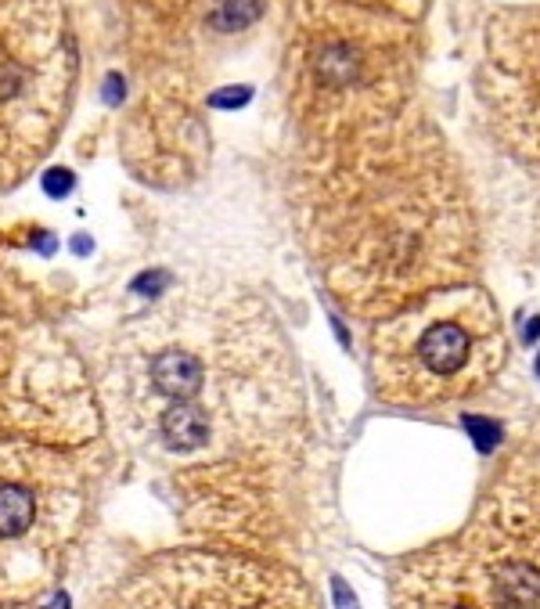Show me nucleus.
<instances>
[{
  "label": "nucleus",
  "mask_w": 540,
  "mask_h": 609,
  "mask_svg": "<svg viewBox=\"0 0 540 609\" xmlns=\"http://www.w3.org/2000/svg\"><path fill=\"white\" fill-rule=\"evenodd\" d=\"M155 4H173V0H155Z\"/></svg>",
  "instance_id": "9d476101"
},
{
  "label": "nucleus",
  "mask_w": 540,
  "mask_h": 609,
  "mask_svg": "<svg viewBox=\"0 0 540 609\" xmlns=\"http://www.w3.org/2000/svg\"><path fill=\"white\" fill-rule=\"evenodd\" d=\"M508 354L497 303L468 281L386 314L371 336V383L386 404L443 408L493 383Z\"/></svg>",
  "instance_id": "39448f33"
},
{
  "label": "nucleus",
  "mask_w": 540,
  "mask_h": 609,
  "mask_svg": "<svg viewBox=\"0 0 540 609\" xmlns=\"http://www.w3.org/2000/svg\"><path fill=\"white\" fill-rule=\"evenodd\" d=\"M393 598L411 605H540V437L504 465L461 534L396 569Z\"/></svg>",
  "instance_id": "20e7f679"
},
{
  "label": "nucleus",
  "mask_w": 540,
  "mask_h": 609,
  "mask_svg": "<svg viewBox=\"0 0 540 609\" xmlns=\"http://www.w3.org/2000/svg\"><path fill=\"white\" fill-rule=\"evenodd\" d=\"M94 469L80 447L0 437V602H37L91 523Z\"/></svg>",
  "instance_id": "423d86ee"
},
{
  "label": "nucleus",
  "mask_w": 540,
  "mask_h": 609,
  "mask_svg": "<svg viewBox=\"0 0 540 609\" xmlns=\"http://www.w3.org/2000/svg\"><path fill=\"white\" fill-rule=\"evenodd\" d=\"M479 94L504 148L540 163V8L490 22Z\"/></svg>",
  "instance_id": "1a4fd4ad"
},
{
  "label": "nucleus",
  "mask_w": 540,
  "mask_h": 609,
  "mask_svg": "<svg viewBox=\"0 0 540 609\" xmlns=\"http://www.w3.org/2000/svg\"><path fill=\"white\" fill-rule=\"evenodd\" d=\"M300 224L328 292L357 318L468 281L479 256L472 195L447 137L418 112L307 145Z\"/></svg>",
  "instance_id": "f03ea898"
},
{
  "label": "nucleus",
  "mask_w": 540,
  "mask_h": 609,
  "mask_svg": "<svg viewBox=\"0 0 540 609\" xmlns=\"http://www.w3.org/2000/svg\"><path fill=\"white\" fill-rule=\"evenodd\" d=\"M101 401L195 530L263 534L303 458L300 365L263 303L184 288L109 347Z\"/></svg>",
  "instance_id": "f257e3e1"
},
{
  "label": "nucleus",
  "mask_w": 540,
  "mask_h": 609,
  "mask_svg": "<svg viewBox=\"0 0 540 609\" xmlns=\"http://www.w3.org/2000/svg\"><path fill=\"white\" fill-rule=\"evenodd\" d=\"M101 429V404L40 299L0 267V437L83 447Z\"/></svg>",
  "instance_id": "0eeeda50"
},
{
  "label": "nucleus",
  "mask_w": 540,
  "mask_h": 609,
  "mask_svg": "<svg viewBox=\"0 0 540 609\" xmlns=\"http://www.w3.org/2000/svg\"><path fill=\"white\" fill-rule=\"evenodd\" d=\"M116 605H307L310 591L289 569L227 552H170L148 559L109 598Z\"/></svg>",
  "instance_id": "6e6552de"
},
{
  "label": "nucleus",
  "mask_w": 540,
  "mask_h": 609,
  "mask_svg": "<svg viewBox=\"0 0 540 609\" xmlns=\"http://www.w3.org/2000/svg\"><path fill=\"white\" fill-rule=\"evenodd\" d=\"M414 80L411 30L353 0L314 4L289 51V109L307 145L335 141L407 109Z\"/></svg>",
  "instance_id": "7ed1b4c3"
}]
</instances>
